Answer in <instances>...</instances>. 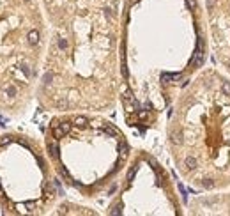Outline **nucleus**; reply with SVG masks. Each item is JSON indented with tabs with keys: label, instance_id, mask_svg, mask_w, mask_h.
<instances>
[{
	"label": "nucleus",
	"instance_id": "obj_15",
	"mask_svg": "<svg viewBox=\"0 0 230 216\" xmlns=\"http://www.w3.org/2000/svg\"><path fill=\"white\" fill-rule=\"evenodd\" d=\"M147 117V112H140V119H145Z\"/></svg>",
	"mask_w": 230,
	"mask_h": 216
},
{
	"label": "nucleus",
	"instance_id": "obj_6",
	"mask_svg": "<svg viewBox=\"0 0 230 216\" xmlns=\"http://www.w3.org/2000/svg\"><path fill=\"white\" fill-rule=\"evenodd\" d=\"M122 98H124V101H126V103H135V99H133V96H131V92H129V90H124V96H122Z\"/></svg>",
	"mask_w": 230,
	"mask_h": 216
},
{
	"label": "nucleus",
	"instance_id": "obj_17",
	"mask_svg": "<svg viewBox=\"0 0 230 216\" xmlns=\"http://www.w3.org/2000/svg\"><path fill=\"white\" fill-rule=\"evenodd\" d=\"M228 66H230V60H228Z\"/></svg>",
	"mask_w": 230,
	"mask_h": 216
},
{
	"label": "nucleus",
	"instance_id": "obj_4",
	"mask_svg": "<svg viewBox=\"0 0 230 216\" xmlns=\"http://www.w3.org/2000/svg\"><path fill=\"white\" fill-rule=\"evenodd\" d=\"M74 124H76V126H80V127L87 126V119H85V117H76V119H74Z\"/></svg>",
	"mask_w": 230,
	"mask_h": 216
},
{
	"label": "nucleus",
	"instance_id": "obj_1",
	"mask_svg": "<svg viewBox=\"0 0 230 216\" xmlns=\"http://www.w3.org/2000/svg\"><path fill=\"white\" fill-rule=\"evenodd\" d=\"M202 62H204V41L202 37H198L197 50H195V55H193V66H202Z\"/></svg>",
	"mask_w": 230,
	"mask_h": 216
},
{
	"label": "nucleus",
	"instance_id": "obj_14",
	"mask_svg": "<svg viewBox=\"0 0 230 216\" xmlns=\"http://www.w3.org/2000/svg\"><path fill=\"white\" fill-rule=\"evenodd\" d=\"M133 175H135V168H131V170H129V175H127V177L133 179Z\"/></svg>",
	"mask_w": 230,
	"mask_h": 216
},
{
	"label": "nucleus",
	"instance_id": "obj_7",
	"mask_svg": "<svg viewBox=\"0 0 230 216\" xmlns=\"http://www.w3.org/2000/svg\"><path fill=\"white\" fill-rule=\"evenodd\" d=\"M53 135H55V138H62V135H66V133L62 131V127H55V129H53Z\"/></svg>",
	"mask_w": 230,
	"mask_h": 216
},
{
	"label": "nucleus",
	"instance_id": "obj_10",
	"mask_svg": "<svg viewBox=\"0 0 230 216\" xmlns=\"http://www.w3.org/2000/svg\"><path fill=\"white\" fill-rule=\"evenodd\" d=\"M121 211H122V205H115L113 209H112V213H110V214L117 216V214H121Z\"/></svg>",
	"mask_w": 230,
	"mask_h": 216
},
{
	"label": "nucleus",
	"instance_id": "obj_12",
	"mask_svg": "<svg viewBox=\"0 0 230 216\" xmlns=\"http://www.w3.org/2000/svg\"><path fill=\"white\" fill-rule=\"evenodd\" d=\"M59 46H60L62 50H66V48H67V41H66V39H60V41H59Z\"/></svg>",
	"mask_w": 230,
	"mask_h": 216
},
{
	"label": "nucleus",
	"instance_id": "obj_2",
	"mask_svg": "<svg viewBox=\"0 0 230 216\" xmlns=\"http://www.w3.org/2000/svg\"><path fill=\"white\" fill-rule=\"evenodd\" d=\"M27 37H28V43H30V45H37L39 43V32L37 30H30Z\"/></svg>",
	"mask_w": 230,
	"mask_h": 216
},
{
	"label": "nucleus",
	"instance_id": "obj_16",
	"mask_svg": "<svg viewBox=\"0 0 230 216\" xmlns=\"http://www.w3.org/2000/svg\"><path fill=\"white\" fill-rule=\"evenodd\" d=\"M0 195H4V190H2V186H0Z\"/></svg>",
	"mask_w": 230,
	"mask_h": 216
},
{
	"label": "nucleus",
	"instance_id": "obj_11",
	"mask_svg": "<svg viewBox=\"0 0 230 216\" xmlns=\"http://www.w3.org/2000/svg\"><path fill=\"white\" fill-rule=\"evenodd\" d=\"M214 183H213V179H205L204 181V188H213Z\"/></svg>",
	"mask_w": 230,
	"mask_h": 216
},
{
	"label": "nucleus",
	"instance_id": "obj_3",
	"mask_svg": "<svg viewBox=\"0 0 230 216\" xmlns=\"http://www.w3.org/2000/svg\"><path fill=\"white\" fill-rule=\"evenodd\" d=\"M184 163H186V166H188V168H189V170H191V168H197V160H195L193 156H188V158H186V161H184Z\"/></svg>",
	"mask_w": 230,
	"mask_h": 216
},
{
	"label": "nucleus",
	"instance_id": "obj_5",
	"mask_svg": "<svg viewBox=\"0 0 230 216\" xmlns=\"http://www.w3.org/2000/svg\"><path fill=\"white\" fill-rule=\"evenodd\" d=\"M221 90L225 96H230V82H223L221 83Z\"/></svg>",
	"mask_w": 230,
	"mask_h": 216
},
{
	"label": "nucleus",
	"instance_id": "obj_8",
	"mask_svg": "<svg viewBox=\"0 0 230 216\" xmlns=\"http://www.w3.org/2000/svg\"><path fill=\"white\" fill-rule=\"evenodd\" d=\"M50 151H51V156H53V158L59 156V149H57V145L55 144H50Z\"/></svg>",
	"mask_w": 230,
	"mask_h": 216
},
{
	"label": "nucleus",
	"instance_id": "obj_13",
	"mask_svg": "<svg viewBox=\"0 0 230 216\" xmlns=\"http://www.w3.org/2000/svg\"><path fill=\"white\" fill-rule=\"evenodd\" d=\"M207 6H209V9H213V7H214V0H207Z\"/></svg>",
	"mask_w": 230,
	"mask_h": 216
},
{
	"label": "nucleus",
	"instance_id": "obj_9",
	"mask_svg": "<svg viewBox=\"0 0 230 216\" xmlns=\"http://www.w3.org/2000/svg\"><path fill=\"white\" fill-rule=\"evenodd\" d=\"M60 127H62V131H64V133H69V131H71V124H69V122H62Z\"/></svg>",
	"mask_w": 230,
	"mask_h": 216
}]
</instances>
